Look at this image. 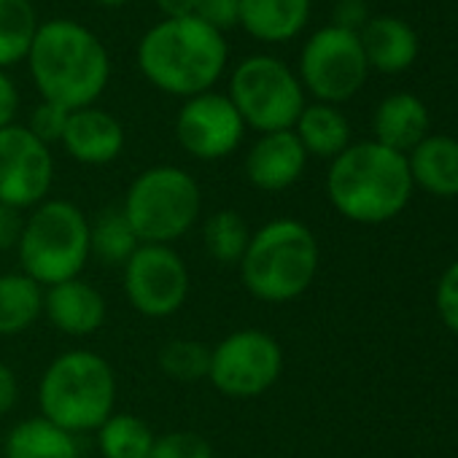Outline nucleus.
<instances>
[{
    "mask_svg": "<svg viewBox=\"0 0 458 458\" xmlns=\"http://www.w3.org/2000/svg\"><path fill=\"white\" fill-rule=\"evenodd\" d=\"M60 143L71 159L89 167H100V165H111L122 154L124 127L114 114L89 106L68 114V124Z\"/></svg>",
    "mask_w": 458,
    "mask_h": 458,
    "instance_id": "nucleus-15",
    "label": "nucleus"
},
{
    "mask_svg": "<svg viewBox=\"0 0 458 458\" xmlns=\"http://www.w3.org/2000/svg\"><path fill=\"white\" fill-rule=\"evenodd\" d=\"M437 310L445 321V327H450L458 335V262H453L445 276L439 278L437 286Z\"/></svg>",
    "mask_w": 458,
    "mask_h": 458,
    "instance_id": "nucleus-32",
    "label": "nucleus"
},
{
    "mask_svg": "<svg viewBox=\"0 0 458 458\" xmlns=\"http://www.w3.org/2000/svg\"><path fill=\"white\" fill-rule=\"evenodd\" d=\"M148 458H213V445L197 431H165L154 437Z\"/></svg>",
    "mask_w": 458,
    "mask_h": 458,
    "instance_id": "nucleus-29",
    "label": "nucleus"
},
{
    "mask_svg": "<svg viewBox=\"0 0 458 458\" xmlns=\"http://www.w3.org/2000/svg\"><path fill=\"white\" fill-rule=\"evenodd\" d=\"M369 71L402 73L407 71L420 52L418 33L399 17H369L359 33Z\"/></svg>",
    "mask_w": 458,
    "mask_h": 458,
    "instance_id": "nucleus-17",
    "label": "nucleus"
},
{
    "mask_svg": "<svg viewBox=\"0 0 458 458\" xmlns=\"http://www.w3.org/2000/svg\"><path fill=\"white\" fill-rule=\"evenodd\" d=\"M55 183V159L25 124L0 130V205L33 210L49 199Z\"/></svg>",
    "mask_w": 458,
    "mask_h": 458,
    "instance_id": "nucleus-12",
    "label": "nucleus"
},
{
    "mask_svg": "<svg viewBox=\"0 0 458 458\" xmlns=\"http://www.w3.org/2000/svg\"><path fill=\"white\" fill-rule=\"evenodd\" d=\"M226 98L238 108L243 124L262 135L292 130L308 106L297 73L270 55L246 57L229 76Z\"/></svg>",
    "mask_w": 458,
    "mask_h": 458,
    "instance_id": "nucleus-8",
    "label": "nucleus"
},
{
    "mask_svg": "<svg viewBox=\"0 0 458 458\" xmlns=\"http://www.w3.org/2000/svg\"><path fill=\"white\" fill-rule=\"evenodd\" d=\"M292 132L302 143L305 154L321 159H335L351 146V124L343 111L329 103L305 106Z\"/></svg>",
    "mask_w": 458,
    "mask_h": 458,
    "instance_id": "nucleus-22",
    "label": "nucleus"
},
{
    "mask_svg": "<svg viewBox=\"0 0 458 458\" xmlns=\"http://www.w3.org/2000/svg\"><path fill=\"white\" fill-rule=\"evenodd\" d=\"M79 453L76 434L47 420L44 415L20 420L4 442L6 458H79Z\"/></svg>",
    "mask_w": 458,
    "mask_h": 458,
    "instance_id": "nucleus-21",
    "label": "nucleus"
},
{
    "mask_svg": "<svg viewBox=\"0 0 458 458\" xmlns=\"http://www.w3.org/2000/svg\"><path fill=\"white\" fill-rule=\"evenodd\" d=\"M36 89L65 111L95 106L111 79V57L103 41L71 20L44 22L28 55Z\"/></svg>",
    "mask_w": 458,
    "mask_h": 458,
    "instance_id": "nucleus-1",
    "label": "nucleus"
},
{
    "mask_svg": "<svg viewBox=\"0 0 458 458\" xmlns=\"http://www.w3.org/2000/svg\"><path fill=\"white\" fill-rule=\"evenodd\" d=\"M229 47L224 33L197 17L162 20L138 44V68L143 79L165 95L194 98L210 92L224 76Z\"/></svg>",
    "mask_w": 458,
    "mask_h": 458,
    "instance_id": "nucleus-2",
    "label": "nucleus"
},
{
    "mask_svg": "<svg viewBox=\"0 0 458 458\" xmlns=\"http://www.w3.org/2000/svg\"><path fill=\"white\" fill-rule=\"evenodd\" d=\"M20 399V383H17V375L12 372L9 364L0 361V415H6L14 410Z\"/></svg>",
    "mask_w": 458,
    "mask_h": 458,
    "instance_id": "nucleus-36",
    "label": "nucleus"
},
{
    "mask_svg": "<svg viewBox=\"0 0 458 458\" xmlns=\"http://www.w3.org/2000/svg\"><path fill=\"white\" fill-rule=\"evenodd\" d=\"M369 65L359 41V33L327 25L316 30L300 55V84L318 103H345L367 81Z\"/></svg>",
    "mask_w": 458,
    "mask_h": 458,
    "instance_id": "nucleus-10",
    "label": "nucleus"
},
{
    "mask_svg": "<svg viewBox=\"0 0 458 458\" xmlns=\"http://www.w3.org/2000/svg\"><path fill=\"white\" fill-rule=\"evenodd\" d=\"M138 246L140 241L135 238L122 208H106L95 216V221H89V254L100 265L124 267Z\"/></svg>",
    "mask_w": 458,
    "mask_h": 458,
    "instance_id": "nucleus-24",
    "label": "nucleus"
},
{
    "mask_svg": "<svg viewBox=\"0 0 458 458\" xmlns=\"http://www.w3.org/2000/svg\"><path fill=\"white\" fill-rule=\"evenodd\" d=\"M412 175L407 157L364 140L348 146L332 159L327 194L337 213L359 224H380L394 218L410 199Z\"/></svg>",
    "mask_w": 458,
    "mask_h": 458,
    "instance_id": "nucleus-3",
    "label": "nucleus"
},
{
    "mask_svg": "<svg viewBox=\"0 0 458 458\" xmlns=\"http://www.w3.org/2000/svg\"><path fill=\"white\" fill-rule=\"evenodd\" d=\"M98 447L103 458H148L154 431L132 412H111L98 428Z\"/></svg>",
    "mask_w": 458,
    "mask_h": 458,
    "instance_id": "nucleus-27",
    "label": "nucleus"
},
{
    "mask_svg": "<svg viewBox=\"0 0 458 458\" xmlns=\"http://www.w3.org/2000/svg\"><path fill=\"white\" fill-rule=\"evenodd\" d=\"M68 114L65 108L55 106V103H47L41 100L33 114H30V122H28V130L47 146L52 143H60L63 140V132H65V124H68Z\"/></svg>",
    "mask_w": 458,
    "mask_h": 458,
    "instance_id": "nucleus-30",
    "label": "nucleus"
},
{
    "mask_svg": "<svg viewBox=\"0 0 458 458\" xmlns=\"http://www.w3.org/2000/svg\"><path fill=\"white\" fill-rule=\"evenodd\" d=\"M246 124L226 95L202 92L189 98L175 116V140L178 146L202 162H216L235 154L243 143Z\"/></svg>",
    "mask_w": 458,
    "mask_h": 458,
    "instance_id": "nucleus-13",
    "label": "nucleus"
},
{
    "mask_svg": "<svg viewBox=\"0 0 458 458\" xmlns=\"http://www.w3.org/2000/svg\"><path fill=\"white\" fill-rule=\"evenodd\" d=\"M194 17L224 33L241 20V0H194Z\"/></svg>",
    "mask_w": 458,
    "mask_h": 458,
    "instance_id": "nucleus-31",
    "label": "nucleus"
},
{
    "mask_svg": "<svg viewBox=\"0 0 458 458\" xmlns=\"http://www.w3.org/2000/svg\"><path fill=\"white\" fill-rule=\"evenodd\" d=\"M157 9L165 14V20H183L194 17V0H157Z\"/></svg>",
    "mask_w": 458,
    "mask_h": 458,
    "instance_id": "nucleus-37",
    "label": "nucleus"
},
{
    "mask_svg": "<svg viewBox=\"0 0 458 458\" xmlns=\"http://www.w3.org/2000/svg\"><path fill=\"white\" fill-rule=\"evenodd\" d=\"M249 241H251V229L238 210H229V208L216 210L202 224L205 254L224 267L241 265V259L249 249Z\"/></svg>",
    "mask_w": 458,
    "mask_h": 458,
    "instance_id": "nucleus-26",
    "label": "nucleus"
},
{
    "mask_svg": "<svg viewBox=\"0 0 458 458\" xmlns=\"http://www.w3.org/2000/svg\"><path fill=\"white\" fill-rule=\"evenodd\" d=\"M159 369L181 383H194L208 377L210 367V345L199 340H170L162 345L159 356Z\"/></svg>",
    "mask_w": 458,
    "mask_h": 458,
    "instance_id": "nucleus-28",
    "label": "nucleus"
},
{
    "mask_svg": "<svg viewBox=\"0 0 458 458\" xmlns=\"http://www.w3.org/2000/svg\"><path fill=\"white\" fill-rule=\"evenodd\" d=\"M41 22L30 0H0V71L28 60Z\"/></svg>",
    "mask_w": 458,
    "mask_h": 458,
    "instance_id": "nucleus-25",
    "label": "nucleus"
},
{
    "mask_svg": "<svg viewBox=\"0 0 458 458\" xmlns=\"http://www.w3.org/2000/svg\"><path fill=\"white\" fill-rule=\"evenodd\" d=\"M119 208L140 243L170 246L197 224L202 191L191 173L175 165H157L130 183Z\"/></svg>",
    "mask_w": 458,
    "mask_h": 458,
    "instance_id": "nucleus-7",
    "label": "nucleus"
},
{
    "mask_svg": "<svg viewBox=\"0 0 458 458\" xmlns=\"http://www.w3.org/2000/svg\"><path fill=\"white\" fill-rule=\"evenodd\" d=\"M313 0H241L238 25L262 44L297 38L310 20Z\"/></svg>",
    "mask_w": 458,
    "mask_h": 458,
    "instance_id": "nucleus-18",
    "label": "nucleus"
},
{
    "mask_svg": "<svg viewBox=\"0 0 458 458\" xmlns=\"http://www.w3.org/2000/svg\"><path fill=\"white\" fill-rule=\"evenodd\" d=\"M22 229H25L22 210L9 208V205H0V254L14 251L20 246Z\"/></svg>",
    "mask_w": 458,
    "mask_h": 458,
    "instance_id": "nucleus-34",
    "label": "nucleus"
},
{
    "mask_svg": "<svg viewBox=\"0 0 458 458\" xmlns=\"http://www.w3.org/2000/svg\"><path fill=\"white\" fill-rule=\"evenodd\" d=\"M246 292L267 305H284L302 297L318 273V243L297 218H273L251 233L241 259Z\"/></svg>",
    "mask_w": 458,
    "mask_h": 458,
    "instance_id": "nucleus-4",
    "label": "nucleus"
},
{
    "mask_svg": "<svg viewBox=\"0 0 458 458\" xmlns=\"http://www.w3.org/2000/svg\"><path fill=\"white\" fill-rule=\"evenodd\" d=\"M124 297L146 318H167L178 313L189 297V270L170 246H146L122 267Z\"/></svg>",
    "mask_w": 458,
    "mask_h": 458,
    "instance_id": "nucleus-11",
    "label": "nucleus"
},
{
    "mask_svg": "<svg viewBox=\"0 0 458 458\" xmlns=\"http://www.w3.org/2000/svg\"><path fill=\"white\" fill-rule=\"evenodd\" d=\"M284 372V348L262 329H238L210 345V386L229 399H254Z\"/></svg>",
    "mask_w": 458,
    "mask_h": 458,
    "instance_id": "nucleus-9",
    "label": "nucleus"
},
{
    "mask_svg": "<svg viewBox=\"0 0 458 458\" xmlns=\"http://www.w3.org/2000/svg\"><path fill=\"white\" fill-rule=\"evenodd\" d=\"M44 313L57 332L68 337H89L106 324L108 305L92 284L71 278L44 289Z\"/></svg>",
    "mask_w": 458,
    "mask_h": 458,
    "instance_id": "nucleus-16",
    "label": "nucleus"
},
{
    "mask_svg": "<svg viewBox=\"0 0 458 458\" xmlns=\"http://www.w3.org/2000/svg\"><path fill=\"white\" fill-rule=\"evenodd\" d=\"M98 6H103V9H122V6H127L130 0H95Z\"/></svg>",
    "mask_w": 458,
    "mask_h": 458,
    "instance_id": "nucleus-38",
    "label": "nucleus"
},
{
    "mask_svg": "<svg viewBox=\"0 0 458 458\" xmlns=\"http://www.w3.org/2000/svg\"><path fill=\"white\" fill-rule=\"evenodd\" d=\"M375 140L391 151L407 154L412 151L428 132V111L420 98L410 92L388 95L372 119Z\"/></svg>",
    "mask_w": 458,
    "mask_h": 458,
    "instance_id": "nucleus-19",
    "label": "nucleus"
},
{
    "mask_svg": "<svg viewBox=\"0 0 458 458\" xmlns=\"http://www.w3.org/2000/svg\"><path fill=\"white\" fill-rule=\"evenodd\" d=\"M308 167V154L292 130L265 132L246 154V178L259 191H284L294 186Z\"/></svg>",
    "mask_w": 458,
    "mask_h": 458,
    "instance_id": "nucleus-14",
    "label": "nucleus"
},
{
    "mask_svg": "<svg viewBox=\"0 0 458 458\" xmlns=\"http://www.w3.org/2000/svg\"><path fill=\"white\" fill-rule=\"evenodd\" d=\"M369 22V6L367 0H337L335 6V28L361 33V28Z\"/></svg>",
    "mask_w": 458,
    "mask_h": 458,
    "instance_id": "nucleus-33",
    "label": "nucleus"
},
{
    "mask_svg": "<svg viewBox=\"0 0 458 458\" xmlns=\"http://www.w3.org/2000/svg\"><path fill=\"white\" fill-rule=\"evenodd\" d=\"M44 316V286L25 273H0V337L28 332Z\"/></svg>",
    "mask_w": 458,
    "mask_h": 458,
    "instance_id": "nucleus-23",
    "label": "nucleus"
},
{
    "mask_svg": "<svg viewBox=\"0 0 458 458\" xmlns=\"http://www.w3.org/2000/svg\"><path fill=\"white\" fill-rule=\"evenodd\" d=\"M22 273L49 289L79 278L89 262V218L71 199H44L25 218L17 246Z\"/></svg>",
    "mask_w": 458,
    "mask_h": 458,
    "instance_id": "nucleus-6",
    "label": "nucleus"
},
{
    "mask_svg": "<svg viewBox=\"0 0 458 458\" xmlns=\"http://www.w3.org/2000/svg\"><path fill=\"white\" fill-rule=\"evenodd\" d=\"M17 114H20V89L6 71H0V130L17 124L14 122Z\"/></svg>",
    "mask_w": 458,
    "mask_h": 458,
    "instance_id": "nucleus-35",
    "label": "nucleus"
},
{
    "mask_svg": "<svg viewBox=\"0 0 458 458\" xmlns=\"http://www.w3.org/2000/svg\"><path fill=\"white\" fill-rule=\"evenodd\" d=\"M412 183L437 197H458V140L426 135L407 157Z\"/></svg>",
    "mask_w": 458,
    "mask_h": 458,
    "instance_id": "nucleus-20",
    "label": "nucleus"
},
{
    "mask_svg": "<svg viewBox=\"0 0 458 458\" xmlns=\"http://www.w3.org/2000/svg\"><path fill=\"white\" fill-rule=\"evenodd\" d=\"M41 415L71 434L98 431L116 407L114 367L95 351H65L41 375Z\"/></svg>",
    "mask_w": 458,
    "mask_h": 458,
    "instance_id": "nucleus-5",
    "label": "nucleus"
}]
</instances>
